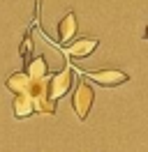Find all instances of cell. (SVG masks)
I'll return each mask as SVG.
<instances>
[{"mask_svg": "<svg viewBox=\"0 0 148 152\" xmlns=\"http://www.w3.org/2000/svg\"><path fill=\"white\" fill-rule=\"evenodd\" d=\"M74 74H81L83 78H88L97 86L104 88H116L130 81V74H125L123 69H95V72H83V69H74Z\"/></svg>", "mask_w": 148, "mask_h": 152, "instance_id": "cell-1", "label": "cell"}, {"mask_svg": "<svg viewBox=\"0 0 148 152\" xmlns=\"http://www.w3.org/2000/svg\"><path fill=\"white\" fill-rule=\"evenodd\" d=\"M92 102H95V90L92 86H88V81H79L76 88H74V95H72V108L79 120H86L88 113L92 108Z\"/></svg>", "mask_w": 148, "mask_h": 152, "instance_id": "cell-2", "label": "cell"}, {"mask_svg": "<svg viewBox=\"0 0 148 152\" xmlns=\"http://www.w3.org/2000/svg\"><path fill=\"white\" fill-rule=\"evenodd\" d=\"M72 74H74L72 67H65L63 72H56L53 76H49V95L53 97L56 102L70 92L72 81H74V76H72Z\"/></svg>", "mask_w": 148, "mask_h": 152, "instance_id": "cell-3", "label": "cell"}, {"mask_svg": "<svg viewBox=\"0 0 148 152\" xmlns=\"http://www.w3.org/2000/svg\"><path fill=\"white\" fill-rule=\"evenodd\" d=\"M97 39L95 37H81V39H74L70 44H63L60 51H63L67 58H88L92 56V51L97 48Z\"/></svg>", "mask_w": 148, "mask_h": 152, "instance_id": "cell-4", "label": "cell"}, {"mask_svg": "<svg viewBox=\"0 0 148 152\" xmlns=\"http://www.w3.org/2000/svg\"><path fill=\"white\" fill-rule=\"evenodd\" d=\"M76 14L74 12H67L63 19H60V23H58V46H63V44H70L74 39V35H76Z\"/></svg>", "mask_w": 148, "mask_h": 152, "instance_id": "cell-5", "label": "cell"}, {"mask_svg": "<svg viewBox=\"0 0 148 152\" xmlns=\"http://www.w3.org/2000/svg\"><path fill=\"white\" fill-rule=\"evenodd\" d=\"M30 83H33V76L23 69V72H14V74L7 78L5 86H7V90H12L14 95H23V92H30Z\"/></svg>", "mask_w": 148, "mask_h": 152, "instance_id": "cell-6", "label": "cell"}, {"mask_svg": "<svg viewBox=\"0 0 148 152\" xmlns=\"http://www.w3.org/2000/svg\"><path fill=\"white\" fill-rule=\"evenodd\" d=\"M33 113H37V111H35V99H33V95L23 92V95H16V97H14V115H16L18 120L30 118Z\"/></svg>", "mask_w": 148, "mask_h": 152, "instance_id": "cell-7", "label": "cell"}, {"mask_svg": "<svg viewBox=\"0 0 148 152\" xmlns=\"http://www.w3.org/2000/svg\"><path fill=\"white\" fill-rule=\"evenodd\" d=\"M26 72L33 78H42V76H49V65H46V60L42 56H35L26 62Z\"/></svg>", "mask_w": 148, "mask_h": 152, "instance_id": "cell-8", "label": "cell"}, {"mask_svg": "<svg viewBox=\"0 0 148 152\" xmlns=\"http://www.w3.org/2000/svg\"><path fill=\"white\" fill-rule=\"evenodd\" d=\"M18 56L23 58V62L30 60L33 56V26L26 30V35H23V42H21V46H18Z\"/></svg>", "mask_w": 148, "mask_h": 152, "instance_id": "cell-9", "label": "cell"}, {"mask_svg": "<svg viewBox=\"0 0 148 152\" xmlns=\"http://www.w3.org/2000/svg\"><path fill=\"white\" fill-rule=\"evenodd\" d=\"M144 39H148V26H146V32H144Z\"/></svg>", "mask_w": 148, "mask_h": 152, "instance_id": "cell-10", "label": "cell"}]
</instances>
